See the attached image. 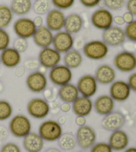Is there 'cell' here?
I'll return each mask as SVG.
<instances>
[{
	"label": "cell",
	"mask_w": 136,
	"mask_h": 152,
	"mask_svg": "<svg viewBox=\"0 0 136 152\" xmlns=\"http://www.w3.org/2000/svg\"><path fill=\"white\" fill-rule=\"evenodd\" d=\"M14 14L10 6L5 4L0 5V28L5 29L12 23Z\"/></svg>",
	"instance_id": "f546056e"
},
{
	"label": "cell",
	"mask_w": 136,
	"mask_h": 152,
	"mask_svg": "<svg viewBox=\"0 0 136 152\" xmlns=\"http://www.w3.org/2000/svg\"><path fill=\"white\" fill-rule=\"evenodd\" d=\"M90 20L95 28L104 31L113 26L114 15L106 8H100L92 13Z\"/></svg>",
	"instance_id": "52a82bcc"
},
{
	"label": "cell",
	"mask_w": 136,
	"mask_h": 152,
	"mask_svg": "<svg viewBox=\"0 0 136 152\" xmlns=\"http://www.w3.org/2000/svg\"><path fill=\"white\" fill-rule=\"evenodd\" d=\"M75 136L77 138V145L82 150L91 148L96 143L97 139L95 130L86 124L78 127Z\"/></svg>",
	"instance_id": "ba28073f"
},
{
	"label": "cell",
	"mask_w": 136,
	"mask_h": 152,
	"mask_svg": "<svg viewBox=\"0 0 136 152\" xmlns=\"http://www.w3.org/2000/svg\"><path fill=\"white\" fill-rule=\"evenodd\" d=\"M129 143V137L127 133L122 129L111 132L108 143L113 150L120 151L126 150Z\"/></svg>",
	"instance_id": "44dd1931"
},
{
	"label": "cell",
	"mask_w": 136,
	"mask_h": 152,
	"mask_svg": "<svg viewBox=\"0 0 136 152\" xmlns=\"http://www.w3.org/2000/svg\"><path fill=\"white\" fill-rule=\"evenodd\" d=\"M126 10L134 16H136V0H127Z\"/></svg>",
	"instance_id": "60d3db41"
},
{
	"label": "cell",
	"mask_w": 136,
	"mask_h": 152,
	"mask_svg": "<svg viewBox=\"0 0 136 152\" xmlns=\"http://www.w3.org/2000/svg\"><path fill=\"white\" fill-rule=\"evenodd\" d=\"M29 47V43L27 39H23V38L17 37L14 42H13V48L17 50L20 53H23L27 51Z\"/></svg>",
	"instance_id": "8d00e7d4"
},
{
	"label": "cell",
	"mask_w": 136,
	"mask_h": 152,
	"mask_svg": "<svg viewBox=\"0 0 136 152\" xmlns=\"http://www.w3.org/2000/svg\"><path fill=\"white\" fill-rule=\"evenodd\" d=\"M77 86L81 96L92 97L96 94L98 88V83L94 75L86 74L79 78Z\"/></svg>",
	"instance_id": "5bb4252c"
},
{
	"label": "cell",
	"mask_w": 136,
	"mask_h": 152,
	"mask_svg": "<svg viewBox=\"0 0 136 152\" xmlns=\"http://www.w3.org/2000/svg\"><path fill=\"white\" fill-rule=\"evenodd\" d=\"M10 7L13 14L23 17L32 10V0H12Z\"/></svg>",
	"instance_id": "83f0119b"
},
{
	"label": "cell",
	"mask_w": 136,
	"mask_h": 152,
	"mask_svg": "<svg viewBox=\"0 0 136 152\" xmlns=\"http://www.w3.org/2000/svg\"><path fill=\"white\" fill-rule=\"evenodd\" d=\"M13 28L17 37L27 39L33 37L37 28L31 19L21 17L15 21Z\"/></svg>",
	"instance_id": "8fae6325"
},
{
	"label": "cell",
	"mask_w": 136,
	"mask_h": 152,
	"mask_svg": "<svg viewBox=\"0 0 136 152\" xmlns=\"http://www.w3.org/2000/svg\"><path fill=\"white\" fill-rule=\"evenodd\" d=\"M52 3L51 0H35L33 3L32 10L37 15H47L51 10Z\"/></svg>",
	"instance_id": "4dcf8cb0"
},
{
	"label": "cell",
	"mask_w": 136,
	"mask_h": 152,
	"mask_svg": "<svg viewBox=\"0 0 136 152\" xmlns=\"http://www.w3.org/2000/svg\"><path fill=\"white\" fill-rule=\"evenodd\" d=\"M58 143L61 150L64 151L72 150L77 145V138L71 133H64L62 134L58 140Z\"/></svg>",
	"instance_id": "f1b7e54d"
},
{
	"label": "cell",
	"mask_w": 136,
	"mask_h": 152,
	"mask_svg": "<svg viewBox=\"0 0 136 152\" xmlns=\"http://www.w3.org/2000/svg\"><path fill=\"white\" fill-rule=\"evenodd\" d=\"M54 34L46 26L37 28L33 36L35 44L40 48H45L52 45Z\"/></svg>",
	"instance_id": "ac0fdd59"
},
{
	"label": "cell",
	"mask_w": 136,
	"mask_h": 152,
	"mask_svg": "<svg viewBox=\"0 0 136 152\" xmlns=\"http://www.w3.org/2000/svg\"><path fill=\"white\" fill-rule=\"evenodd\" d=\"M134 50L136 51V42L134 43Z\"/></svg>",
	"instance_id": "816d5d0a"
},
{
	"label": "cell",
	"mask_w": 136,
	"mask_h": 152,
	"mask_svg": "<svg viewBox=\"0 0 136 152\" xmlns=\"http://www.w3.org/2000/svg\"><path fill=\"white\" fill-rule=\"evenodd\" d=\"M63 61L65 66L70 69H77L79 67L83 62V56L79 51L72 49L64 53Z\"/></svg>",
	"instance_id": "4316f807"
},
{
	"label": "cell",
	"mask_w": 136,
	"mask_h": 152,
	"mask_svg": "<svg viewBox=\"0 0 136 152\" xmlns=\"http://www.w3.org/2000/svg\"><path fill=\"white\" fill-rule=\"evenodd\" d=\"M90 149V152H113L109 143L104 142L95 143Z\"/></svg>",
	"instance_id": "74e56055"
},
{
	"label": "cell",
	"mask_w": 136,
	"mask_h": 152,
	"mask_svg": "<svg viewBox=\"0 0 136 152\" xmlns=\"http://www.w3.org/2000/svg\"><path fill=\"white\" fill-rule=\"evenodd\" d=\"M0 152H21V150L15 143L8 142L2 146Z\"/></svg>",
	"instance_id": "f35d334b"
},
{
	"label": "cell",
	"mask_w": 136,
	"mask_h": 152,
	"mask_svg": "<svg viewBox=\"0 0 136 152\" xmlns=\"http://www.w3.org/2000/svg\"><path fill=\"white\" fill-rule=\"evenodd\" d=\"M44 152H62L61 150H60L59 149L56 148H53V147H51L47 148Z\"/></svg>",
	"instance_id": "681fc988"
},
{
	"label": "cell",
	"mask_w": 136,
	"mask_h": 152,
	"mask_svg": "<svg viewBox=\"0 0 136 152\" xmlns=\"http://www.w3.org/2000/svg\"><path fill=\"white\" fill-rule=\"evenodd\" d=\"M125 34L127 39L130 42H136V20H134L132 23L127 24L124 29Z\"/></svg>",
	"instance_id": "836d02e7"
},
{
	"label": "cell",
	"mask_w": 136,
	"mask_h": 152,
	"mask_svg": "<svg viewBox=\"0 0 136 152\" xmlns=\"http://www.w3.org/2000/svg\"><path fill=\"white\" fill-rule=\"evenodd\" d=\"M127 82L128 83L131 90L136 92V72L133 73L129 76Z\"/></svg>",
	"instance_id": "b9f144b4"
},
{
	"label": "cell",
	"mask_w": 136,
	"mask_h": 152,
	"mask_svg": "<svg viewBox=\"0 0 136 152\" xmlns=\"http://www.w3.org/2000/svg\"><path fill=\"white\" fill-rule=\"evenodd\" d=\"M114 65L119 72H132L136 69V55L129 51H122L114 58Z\"/></svg>",
	"instance_id": "277c9868"
},
{
	"label": "cell",
	"mask_w": 136,
	"mask_h": 152,
	"mask_svg": "<svg viewBox=\"0 0 136 152\" xmlns=\"http://www.w3.org/2000/svg\"><path fill=\"white\" fill-rule=\"evenodd\" d=\"M8 131L6 127L2 126H0V139L4 140L7 137Z\"/></svg>",
	"instance_id": "c3c4849f"
},
{
	"label": "cell",
	"mask_w": 136,
	"mask_h": 152,
	"mask_svg": "<svg viewBox=\"0 0 136 152\" xmlns=\"http://www.w3.org/2000/svg\"><path fill=\"white\" fill-rule=\"evenodd\" d=\"M53 6L60 10H67L75 5V0H51Z\"/></svg>",
	"instance_id": "e575fe53"
},
{
	"label": "cell",
	"mask_w": 136,
	"mask_h": 152,
	"mask_svg": "<svg viewBox=\"0 0 136 152\" xmlns=\"http://www.w3.org/2000/svg\"><path fill=\"white\" fill-rule=\"evenodd\" d=\"M1 64V59H0V65Z\"/></svg>",
	"instance_id": "db71d44e"
},
{
	"label": "cell",
	"mask_w": 136,
	"mask_h": 152,
	"mask_svg": "<svg viewBox=\"0 0 136 152\" xmlns=\"http://www.w3.org/2000/svg\"><path fill=\"white\" fill-rule=\"evenodd\" d=\"M106 9L110 11L120 10L125 5L126 0H102Z\"/></svg>",
	"instance_id": "d6a6232c"
},
{
	"label": "cell",
	"mask_w": 136,
	"mask_h": 152,
	"mask_svg": "<svg viewBox=\"0 0 136 152\" xmlns=\"http://www.w3.org/2000/svg\"><path fill=\"white\" fill-rule=\"evenodd\" d=\"M114 23H115L117 26H123L125 23V21L124 20V18L121 15H116L114 17Z\"/></svg>",
	"instance_id": "bcb514c9"
},
{
	"label": "cell",
	"mask_w": 136,
	"mask_h": 152,
	"mask_svg": "<svg viewBox=\"0 0 136 152\" xmlns=\"http://www.w3.org/2000/svg\"><path fill=\"white\" fill-rule=\"evenodd\" d=\"M39 134L46 142H54L58 141L62 134L61 124L52 119L43 121L39 126Z\"/></svg>",
	"instance_id": "3957f363"
},
{
	"label": "cell",
	"mask_w": 136,
	"mask_h": 152,
	"mask_svg": "<svg viewBox=\"0 0 136 152\" xmlns=\"http://www.w3.org/2000/svg\"><path fill=\"white\" fill-rule=\"evenodd\" d=\"M13 109L10 103L5 99H0V121H6L13 115Z\"/></svg>",
	"instance_id": "1f68e13d"
},
{
	"label": "cell",
	"mask_w": 136,
	"mask_h": 152,
	"mask_svg": "<svg viewBox=\"0 0 136 152\" xmlns=\"http://www.w3.org/2000/svg\"><path fill=\"white\" fill-rule=\"evenodd\" d=\"M82 51L84 55L88 59L99 61L106 58L109 46L102 40H92L85 43Z\"/></svg>",
	"instance_id": "6da1fadb"
},
{
	"label": "cell",
	"mask_w": 136,
	"mask_h": 152,
	"mask_svg": "<svg viewBox=\"0 0 136 152\" xmlns=\"http://www.w3.org/2000/svg\"><path fill=\"white\" fill-rule=\"evenodd\" d=\"M11 43L10 35L5 29L0 28V52L9 48Z\"/></svg>",
	"instance_id": "d590c367"
},
{
	"label": "cell",
	"mask_w": 136,
	"mask_h": 152,
	"mask_svg": "<svg viewBox=\"0 0 136 152\" xmlns=\"http://www.w3.org/2000/svg\"><path fill=\"white\" fill-rule=\"evenodd\" d=\"M66 15L62 10L51 9L46 16V26L53 32H58L64 29Z\"/></svg>",
	"instance_id": "e0dca14e"
},
{
	"label": "cell",
	"mask_w": 136,
	"mask_h": 152,
	"mask_svg": "<svg viewBox=\"0 0 136 152\" xmlns=\"http://www.w3.org/2000/svg\"><path fill=\"white\" fill-rule=\"evenodd\" d=\"M25 83L29 91L33 93L40 94L47 89L48 79L43 72L34 71L27 76Z\"/></svg>",
	"instance_id": "9c48e42d"
},
{
	"label": "cell",
	"mask_w": 136,
	"mask_h": 152,
	"mask_svg": "<svg viewBox=\"0 0 136 152\" xmlns=\"http://www.w3.org/2000/svg\"><path fill=\"white\" fill-rule=\"evenodd\" d=\"M102 37L103 42L110 47H118L123 45L126 39L124 29L116 26L103 31Z\"/></svg>",
	"instance_id": "4fadbf2b"
},
{
	"label": "cell",
	"mask_w": 136,
	"mask_h": 152,
	"mask_svg": "<svg viewBox=\"0 0 136 152\" xmlns=\"http://www.w3.org/2000/svg\"><path fill=\"white\" fill-rule=\"evenodd\" d=\"M75 39L72 35L64 30H61L54 35L53 48L61 54H64L73 49Z\"/></svg>",
	"instance_id": "7c38bea8"
},
{
	"label": "cell",
	"mask_w": 136,
	"mask_h": 152,
	"mask_svg": "<svg viewBox=\"0 0 136 152\" xmlns=\"http://www.w3.org/2000/svg\"><path fill=\"white\" fill-rule=\"evenodd\" d=\"M115 101L110 95L104 94L98 97L94 102V109L100 115L104 116L114 112Z\"/></svg>",
	"instance_id": "7402d4cb"
},
{
	"label": "cell",
	"mask_w": 136,
	"mask_h": 152,
	"mask_svg": "<svg viewBox=\"0 0 136 152\" xmlns=\"http://www.w3.org/2000/svg\"><path fill=\"white\" fill-rule=\"evenodd\" d=\"M33 20V22L37 28H39V27L43 26V19L42 18V16L37 15Z\"/></svg>",
	"instance_id": "7dc6e473"
},
{
	"label": "cell",
	"mask_w": 136,
	"mask_h": 152,
	"mask_svg": "<svg viewBox=\"0 0 136 152\" xmlns=\"http://www.w3.org/2000/svg\"><path fill=\"white\" fill-rule=\"evenodd\" d=\"M94 77L101 85H110L116 81V72L110 65L102 64L97 67Z\"/></svg>",
	"instance_id": "d6986e66"
},
{
	"label": "cell",
	"mask_w": 136,
	"mask_h": 152,
	"mask_svg": "<svg viewBox=\"0 0 136 152\" xmlns=\"http://www.w3.org/2000/svg\"><path fill=\"white\" fill-rule=\"evenodd\" d=\"M131 91L128 83L123 80L114 81L110 85V96L115 102L126 101L130 97Z\"/></svg>",
	"instance_id": "2e32d148"
},
{
	"label": "cell",
	"mask_w": 136,
	"mask_h": 152,
	"mask_svg": "<svg viewBox=\"0 0 136 152\" xmlns=\"http://www.w3.org/2000/svg\"><path fill=\"white\" fill-rule=\"evenodd\" d=\"M122 17L124 18L125 23H127V24L132 23V21L134 20V16L128 12L124 13V14L123 15Z\"/></svg>",
	"instance_id": "7bdbcfd3"
},
{
	"label": "cell",
	"mask_w": 136,
	"mask_h": 152,
	"mask_svg": "<svg viewBox=\"0 0 136 152\" xmlns=\"http://www.w3.org/2000/svg\"><path fill=\"white\" fill-rule=\"evenodd\" d=\"M73 77L72 69L64 64H59L50 69L48 74L51 83L56 86H62L71 82Z\"/></svg>",
	"instance_id": "5b68a950"
},
{
	"label": "cell",
	"mask_w": 136,
	"mask_h": 152,
	"mask_svg": "<svg viewBox=\"0 0 136 152\" xmlns=\"http://www.w3.org/2000/svg\"><path fill=\"white\" fill-rule=\"evenodd\" d=\"M93 109L94 102L91 97L81 96L72 104V110L77 116H88Z\"/></svg>",
	"instance_id": "ffe728a7"
},
{
	"label": "cell",
	"mask_w": 136,
	"mask_h": 152,
	"mask_svg": "<svg viewBox=\"0 0 136 152\" xmlns=\"http://www.w3.org/2000/svg\"><path fill=\"white\" fill-rule=\"evenodd\" d=\"M27 112L32 118L42 119L47 118L50 113L51 107L47 100L41 97L31 99L27 104Z\"/></svg>",
	"instance_id": "8992f818"
},
{
	"label": "cell",
	"mask_w": 136,
	"mask_h": 152,
	"mask_svg": "<svg viewBox=\"0 0 136 152\" xmlns=\"http://www.w3.org/2000/svg\"><path fill=\"white\" fill-rule=\"evenodd\" d=\"M34 1H35V0H34Z\"/></svg>",
	"instance_id": "11a10c76"
},
{
	"label": "cell",
	"mask_w": 136,
	"mask_h": 152,
	"mask_svg": "<svg viewBox=\"0 0 136 152\" xmlns=\"http://www.w3.org/2000/svg\"><path fill=\"white\" fill-rule=\"evenodd\" d=\"M39 64L46 69H51L60 64L62 60L61 54L51 47L43 48L38 56Z\"/></svg>",
	"instance_id": "30bf717a"
},
{
	"label": "cell",
	"mask_w": 136,
	"mask_h": 152,
	"mask_svg": "<svg viewBox=\"0 0 136 152\" xmlns=\"http://www.w3.org/2000/svg\"><path fill=\"white\" fill-rule=\"evenodd\" d=\"M124 152H136V148L135 147H130L126 148Z\"/></svg>",
	"instance_id": "f907efd6"
},
{
	"label": "cell",
	"mask_w": 136,
	"mask_h": 152,
	"mask_svg": "<svg viewBox=\"0 0 136 152\" xmlns=\"http://www.w3.org/2000/svg\"><path fill=\"white\" fill-rule=\"evenodd\" d=\"M0 59L2 65L7 68L12 69L17 67L21 62V55L13 47H9L0 53Z\"/></svg>",
	"instance_id": "603a6c76"
},
{
	"label": "cell",
	"mask_w": 136,
	"mask_h": 152,
	"mask_svg": "<svg viewBox=\"0 0 136 152\" xmlns=\"http://www.w3.org/2000/svg\"><path fill=\"white\" fill-rule=\"evenodd\" d=\"M126 124V118L123 113L119 112H112L104 115L101 121V126L106 131L114 132L121 129Z\"/></svg>",
	"instance_id": "9a60e30c"
},
{
	"label": "cell",
	"mask_w": 136,
	"mask_h": 152,
	"mask_svg": "<svg viewBox=\"0 0 136 152\" xmlns=\"http://www.w3.org/2000/svg\"><path fill=\"white\" fill-rule=\"evenodd\" d=\"M102 0H79L80 4L87 8L96 7L100 4Z\"/></svg>",
	"instance_id": "ab89813d"
},
{
	"label": "cell",
	"mask_w": 136,
	"mask_h": 152,
	"mask_svg": "<svg viewBox=\"0 0 136 152\" xmlns=\"http://www.w3.org/2000/svg\"><path fill=\"white\" fill-rule=\"evenodd\" d=\"M71 110H72L71 104H69V103L63 102V104H62L61 105V110L62 111V112L67 113V112H70V111Z\"/></svg>",
	"instance_id": "f6af8a7d"
},
{
	"label": "cell",
	"mask_w": 136,
	"mask_h": 152,
	"mask_svg": "<svg viewBox=\"0 0 136 152\" xmlns=\"http://www.w3.org/2000/svg\"><path fill=\"white\" fill-rule=\"evenodd\" d=\"M58 96L62 102L72 104L80 96V93L77 85L69 83L60 87Z\"/></svg>",
	"instance_id": "484cf974"
},
{
	"label": "cell",
	"mask_w": 136,
	"mask_h": 152,
	"mask_svg": "<svg viewBox=\"0 0 136 152\" xmlns=\"http://www.w3.org/2000/svg\"><path fill=\"white\" fill-rule=\"evenodd\" d=\"M45 145V141L39 133L31 132L23 137V146L27 152H41Z\"/></svg>",
	"instance_id": "cb8c5ba5"
},
{
	"label": "cell",
	"mask_w": 136,
	"mask_h": 152,
	"mask_svg": "<svg viewBox=\"0 0 136 152\" xmlns=\"http://www.w3.org/2000/svg\"><path fill=\"white\" fill-rule=\"evenodd\" d=\"M83 26V18L78 13H72L66 16L64 26V31L72 35L77 34L82 30Z\"/></svg>",
	"instance_id": "d4e9b609"
},
{
	"label": "cell",
	"mask_w": 136,
	"mask_h": 152,
	"mask_svg": "<svg viewBox=\"0 0 136 152\" xmlns=\"http://www.w3.org/2000/svg\"><path fill=\"white\" fill-rule=\"evenodd\" d=\"M77 152H86L85 151H77Z\"/></svg>",
	"instance_id": "f5cc1de1"
},
{
	"label": "cell",
	"mask_w": 136,
	"mask_h": 152,
	"mask_svg": "<svg viewBox=\"0 0 136 152\" xmlns=\"http://www.w3.org/2000/svg\"><path fill=\"white\" fill-rule=\"evenodd\" d=\"M9 129L13 136L23 138L31 132L32 124L29 118L23 114L13 117L9 123Z\"/></svg>",
	"instance_id": "7a4b0ae2"
},
{
	"label": "cell",
	"mask_w": 136,
	"mask_h": 152,
	"mask_svg": "<svg viewBox=\"0 0 136 152\" xmlns=\"http://www.w3.org/2000/svg\"><path fill=\"white\" fill-rule=\"evenodd\" d=\"M75 123L78 127L84 126V125L86 124V117L77 116V118L75 119Z\"/></svg>",
	"instance_id": "ee69618b"
}]
</instances>
